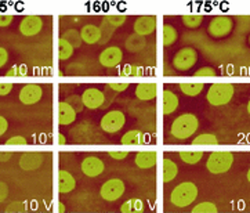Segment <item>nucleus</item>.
I'll return each instance as SVG.
<instances>
[{
	"label": "nucleus",
	"mask_w": 250,
	"mask_h": 213,
	"mask_svg": "<svg viewBox=\"0 0 250 213\" xmlns=\"http://www.w3.org/2000/svg\"><path fill=\"white\" fill-rule=\"evenodd\" d=\"M198 126L199 121L194 114H183L173 121L170 134L177 140H187L198 130Z\"/></svg>",
	"instance_id": "obj_1"
},
{
	"label": "nucleus",
	"mask_w": 250,
	"mask_h": 213,
	"mask_svg": "<svg viewBox=\"0 0 250 213\" xmlns=\"http://www.w3.org/2000/svg\"><path fill=\"white\" fill-rule=\"evenodd\" d=\"M198 198V187L192 181H184L174 187L170 194V202L177 208L191 206Z\"/></svg>",
	"instance_id": "obj_2"
},
{
	"label": "nucleus",
	"mask_w": 250,
	"mask_h": 213,
	"mask_svg": "<svg viewBox=\"0 0 250 213\" xmlns=\"http://www.w3.org/2000/svg\"><path fill=\"white\" fill-rule=\"evenodd\" d=\"M234 93L235 87L231 83H213L208 90L206 99L210 106H221L231 101Z\"/></svg>",
	"instance_id": "obj_3"
},
{
	"label": "nucleus",
	"mask_w": 250,
	"mask_h": 213,
	"mask_svg": "<svg viewBox=\"0 0 250 213\" xmlns=\"http://www.w3.org/2000/svg\"><path fill=\"white\" fill-rule=\"evenodd\" d=\"M232 164H234V155L231 152L221 151V152L210 154L206 162V168L213 174H223L231 169Z\"/></svg>",
	"instance_id": "obj_4"
},
{
	"label": "nucleus",
	"mask_w": 250,
	"mask_h": 213,
	"mask_svg": "<svg viewBox=\"0 0 250 213\" xmlns=\"http://www.w3.org/2000/svg\"><path fill=\"white\" fill-rule=\"evenodd\" d=\"M232 29H234V21H232L231 17L227 16L214 17L209 22V26H208V32L214 39L226 38L232 32Z\"/></svg>",
	"instance_id": "obj_5"
},
{
	"label": "nucleus",
	"mask_w": 250,
	"mask_h": 213,
	"mask_svg": "<svg viewBox=\"0 0 250 213\" xmlns=\"http://www.w3.org/2000/svg\"><path fill=\"white\" fill-rule=\"evenodd\" d=\"M196 61H198V51L194 47H183L174 54L171 63L177 71L186 72L196 64Z\"/></svg>",
	"instance_id": "obj_6"
},
{
	"label": "nucleus",
	"mask_w": 250,
	"mask_h": 213,
	"mask_svg": "<svg viewBox=\"0 0 250 213\" xmlns=\"http://www.w3.org/2000/svg\"><path fill=\"white\" fill-rule=\"evenodd\" d=\"M126 123V116L122 111H109L101 118L100 122V128L105 131V133H118Z\"/></svg>",
	"instance_id": "obj_7"
},
{
	"label": "nucleus",
	"mask_w": 250,
	"mask_h": 213,
	"mask_svg": "<svg viewBox=\"0 0 250 213\" xmlns=\"http://www.w3.org/2000/svg\"><path fill=\"white\" fill-rule=\"evenodd\" d=\"M125 194V183L121 179H111L105 181L100 190V195L108 202L118 201Z\"/></svg>",
	"instance_id": "obj_8"
},
{
	"label": "nucleus",
	"mask_w": 250,
	"mask_h": 213,
	"mask_svg": "<svg viewBox=\"0 0 250 213\" xmlns=\"http://www.w3.org/2000/svg\"><path fill=\"white\" fill-rule=\"evenodd\" d=\"M42 96H43V89L41 86L36 83H29V85H25L20 91V101L25 106H32L38 101H41Z\"/></svg>",
	"instance_id": "obj_9"
},
{
	"label": "nucleus",
	"mask_w": 250,
	"mask_h": 213,
	"mask_svg": "<svg viewBox=\"0 0 250 213\" xmlns=\"http://www.w3.org/2000/svg\"><path fill=\"white\" fill-rule=\"evenodd\" d=\"M82 100H83V106L89 109H98L104 106L105 94L101 90H98L96 87H89L83 91L82 94Z\"/></svg>",
	"instance_id": "obj_10"
},
{
	"label": "nucleus",
	"mask_w": 250,
	"mask_h": 213,
	"mask_svg": "<svg viewBox=\"0 0 250 213\" xmlns=\"http://www.w3.org/2000/svg\"><path fill=\"white\" fill-rule=\"evenodd\" d=\"M105 165L98 156H86L82 161V172L87 177H97L104 173Z\"/></svg>",
	"instance_id": "obj_11"
},
{
	"label": "nucleus",
	"mask_w": 250,
	"mask_h": 213,
	"mask_svg": "<svg viewBox=\"0 0 250 213\" xmlns=\"http://www.w3.org/2000/svg\"><path fill=\"white\" fill-rule=\"evenodd\" d=\"M43 28V21L39 16H26L20 22V32L24 36H35Z\"/></svg>",
	"instance_id": "obj_12"
},
{
	"label": "nucleus",
	"mask_w": 250,
	"mask_h": 213,
	"mask_svg": "<svg viewBox=\"0 0 250 213\" xmlns=\"http://www.w3.org/2000/svg\"><path fill=\"white\" fill-rule=\"evenodd\" d=\"M123 58V51L116 46H111L100 54V64L105 68H113L119 65Z\"/></svg>",
	"instance_id": "obj_13"
},
{
	"label": "nucleus",
	"mask_w": 250,
	"mask_h": 213,
	"mask_svg": "<svg viewBox=\"0 0 250 213\" xmlns=\"http://www.w3.org/2000/svg\"><path fill=\"white\" fill-rule=\"evenodd\" d=\"M133 28H134V33H137L140 36L151 35L156 28V18L153 16L138 17Z\"/></svg>",
	"instance_id": "obj_14"
},
{
	"label": "nucleus",
	"mask_w": 250,
	"mask_h": 213,
	"mask_svg": "<svg viewBox=\"0 0 250 213\" xmlns=\"http://www.w3.org/2000/svg\"><path fill=\"white\" fill-rule=\"evenodd\" d=\"M42 164H43V155L39 152H26L20 158V166L22 170L26 172L41 168Z\"/></svg>",
	"instance_id": "obj_15"
},
{
	"label": "nucleus",
	"mask_w": 250,
	"mask_h": 213,
	"mask_svg": "<svg viewBox=\"0 0 250 213\" xmlns=\"http://www.w3.org/2000/svg\"><path fill=\"white\" fill-rule=\"evenodd\" d=\"M76 114L78 112L68 103L60 101V104H58V123L61 126H68V125L75 122Z\"/></svg>",
	"instance_id": "obj_16"
},
{
	"label": "nucleus",
	"mask_w": 250,
	"mask_h": 213,
	"mask_svg": "<svg viewBox=\"0 0 250 213\" xmlns=\"http://www.w3.org/2000/svg\"><path fill=\"white\" fill-rule=\"evenodd\" d=\"M82 42L87 43V44H96L101 41V29L97 25L87 24L84 25L81 29Z\"/></svg>",
	"instance_id": "obj_17"
},
{
	"label": "nucleus",
	"mask_w": 250,
	"mask_h": 213,
	"mask_svg": "<svg viewBox=\"0 0 250 213\" xmlns=\"http://www.w3.org/2000/svg\"><path fill=\"white\" fill-rule=\"evenodd\" d=\"M76 187V180L72 174L66 170L58 172V191L60 194H68Z\"/></svg>",
	"instance_id": "obj_18"
},
{
	"label": "nucleus",
	"mask_w": 250,
	"mask_h": 213,
	"mask_svg": "<svg viewBox=\"0 0 250 213\" xmlns=\"http://www.w3.org/2000/svg\"><path fill=\"white\" fill-rule=\"evenodd\" d=\"M149 141V136L144 134L141 130H130L122 137L123 146H140L146 144Z\"/></svg>",
	"instance_id": "obj_19"
},
{
	"label": "nucleus",
	"mask_w": 250,
	"mask_h": 213,
	"mask_svg": "<svg viewBox=\"0 0 250 213\" xmlns=\"http://www.w3.org/2000/svg\"><path fill=\"white\" fill-rule=\"evenodd\" d=\"M158 86L156 83H140L136 87V96L141 101H148L156 97Z\"/></svg>",
	"instance_id": "obj_20"
},
{
	"label": "nucleus",
	"mask_w": 250,
	"mask_h": 213,
	"mask_svg": "<svg viewBox=\"0 0 250 213\" xmlns=\"http://www.w3.org/2000/svg\"><path fill=\"white\" fill-rule=\"evenodd\" d=\"M156 152L153 151H143V152H138L134 159V164L137 165L140 169H151L156 165Z\"/></svg>",
	"instance_id": "obj_21"
},
{
	"label": "nucleus",
	"mask_w": 250,
	"mask_h": 213,
	"mask_svg": "<svg viewBox=\"0 0 250 213\" xmlns=\"http://www.w3.org/2000/svg\"><path fill=\"white\" fill-rule=\"evenodd\" d=\"M178 108V97L170 90L163 91V114H173Z\"/></svg>",
	"instance_id": "obj_22"
},
{
	"label": "nucleus",
	"mask_w": 250,
	"mask_h": 213,
	"mask_svg": "<svg viewBox=\"0 0 250 213\" xmlns=\"http://www.w3.org/2000/svg\"><path fill=\"white\" fill-rule=\"evenodd\" d=\"M178 173V168L176 162L173 159L165 158L163 159V181L165 183H170L176 179Z\"/></svg>",
	"instance_id": "obj_23"
},
{
	"label": "nucleus",
	"mask_w": 250,
	"mask_h": 213,
	"mask_svg": "<svg viewBox=\"0 0 250 213\" xmlns=\"http://www.w3.org/2000/svg\"><path fill=\"white\" fill-rule=\"evenodd\" d=\"M125 44H126V49L129 50L130 53H137V51L146 47V39H144V36L133 33L127 38V41L125 42Z\"/></svg>",
	"instance_id": "obj_24"
},
{
	"label": "nucleus",
	"mask_w": 250,
	"mask_h": 213,
	"mask_svg": "<svg viewBox=\"0 0 250 213\" xmlns=\"http://www.w3.org/2000/svg\"><path fill=\"white\" fill-rule=\"evenodd\" d=\"M143 211H144V202L141 199H137V198L129 199L121 206L122 213H140Z\"/></svg>",
	"instance_id": "obj_25"
},
{
	"label": "nucleus",
	"mask_w": 250,
	"mask_h": 213,
	"mask_svg": "<svg viewBox=\"0 0 250 213\" xmlns=\"http://www.w3.org/2000/svg\"><path fill=\"white\" fill-rule=\"evenodd\" d=\"M177 38H178L177 29H176L173 25L166 24L165 26H163V44H165L166 47L173 46V44L177 42Z\"/></svg>",
	"instance_id": "obj_26"
},
{
	"label": "nucleus",
	"mask_w": 250,
	"mask_h": 213,
	"mask_svg": "<svg viewBox=\"0 0 250 213\" xmlns=\"http://www.w3.org/2000/svg\"><path fill=\"white\" fill-rule=\"evenodd\" d=\"M180 90L188 97H195L203 90V83H181Z\"/></svg>",
	"instance_id": "obj_27"
},
{
	"label": "nucleus",
	"mask_w": 250,
	"mask_h": 213,
	"mask_svg": "<svg viewBox=\"0 0 250 213\" xmlns=\"http://www.w3.org/2000/svg\"><path fill=\"white\" fill-rule=\"evenodd\" d=\"M73 54V46L71 43H68L64 39H60L58 41V57L61 61H65L68 58L72 57Z\"/></svg>",
	"instance_id": "obj_28"
},
{
	"label": "nucleus",
	"mask_w": 250,
	"mask_h": 213,
	"mask_svg": "<svg viewBox=\"0 0 250 213\" xmlns=\"http://www.w3.org/2000/svg\"><path fill=\"white\" fill-rule=\"evenodd\" d=\"M217 137L214 134H210V133L199 134L198 137L192 140V146H217Z\"/></svg>",
	"instance_id": "obj_29"
},
{
	"label": "nucleus",
	"mask_w": 250,
	"mask_h": 213,
	"mask_svg": "<svg viewBox=\"0 0 250 213\" xmlns=\"http://www.w3.org/2000/svg\"><path fill=\"white\" fill-rule=\"evenodd\" d=\"M178 156L187 165H196L202 159L203 154L202 152H192V151H181Z\"/></svg>",
	"instance_id": "obj_30"
},
{
	"label": "nucleus",
	"mask_w": 250,
	"mask_h": 213,
	"mask_svg": "<svg viewBox=\"0 0 250 213\" xmlns=\"http://www.w3.org/2000/svg\"><path fill=\"white\" fill-rule=\"evenodd\" d=\"M61 39H64L68 43H71L75 47H79L82 44V38H81V32H78L76 29H68L66 32H64V35L61 36Z\"/></svg>",
	"instance_id": "obj_31"
},
{
	"label": "nucleus",
	"mask_w": 250,
	"mask_h": 213,
	"mask_svg": "<svg viewBox=\"0 0 250 213\" xmlns=\"http://www.w3.org/2000/svg\"><path fill=\"white\" fill-rule=\"evenodd\" d=\"M181 20H183V24L186 25L187 28H189V29H196V28L202 24L203 17L199 16V14H189V16H183L181 17Z\"/></svg>",
	"instance_id": "obj_32"
},
{
	"label": "nucleus",
	"mask_w": 250,
	"mask_h": 213,
	"mask_svg": "<svg viewBox=\"0 0 250 213\" xmlns=\"http://www.w3.org/2000/svg\"><path fill=\"white\" fill-rule=\"evenodd\" d=\"M217 205L213 202H201L192 208L194 213H217Z\"/></svg>",
	"instance_id": "obj_33"
},
{
	"label": "nucleus",
	"mask_w": 250,
	"mask_h": 213,
	"mask_svg": "<svg viewBox=\"0 0 250 213\" xmlns=\"http://www.w3.org/2000/svg\"><path fill=\"white\" fill-rule=\"evenodd\" d=\"M100 29H101V41H100V43H106V42H109L112 33L115 32V28H113L112 25L108 24L106 20H104Z\"/></svg>",
	"instance_id": "obj_34"
},
{
	"label": "nucleus",
	"mask_w": 250,
	"mask_h": 213,
	"mask_svg": "<svg viewBox=\"0 0 250 213\" xmlns=\"http://www.w3.org/2000/svg\"><path fill=\"white\" fill-rule=\"evenodd\" d=\"M65 103H68V104L72 106L76 112H81L82 109L84 108V106H83V100H82V96H78V94L68 96V97H66V100H65Z\"/></svg>",
	"instance_id": "obj_35"
},
{
	"label": "nucleus",
	"mask_w": 250,
	"mask_h": 213,
	"mask_svg": "<svg viewBox=\"0 0 250 213\" xmlns=\"http://www.w3.org/2000/svg\"><path fill=\"white\" fill-rule=\"evenodd\" d=\"M106 22L109 25H112L113 28L116 29V28H119V26H122V25L126 22V20H127V17L126 16H108L106 18Z\"/></svg>",
	"instance_id": "obj_36"
},
{
	"label": "nucleus",
	"mask_w": 250,
	"mask_h": 213,
	"mask_svg": "<svg viewBox=\"0 0 250 213\" xmlns=\"http://www.w3.org/2000/svg\"><path fill=\"white\" fill-rule=\"evenodd\" d=\"M122 75H125V76H140V75H143V68L137 65H126L122 69Z\"/></svg>",
	"instance_id": "obj_37"
},
{
	"label": "nucleus",
	"mask_w": 250,
	"mask_h": 213,
	"mask_svg": "<svg viewBox=\"0 0 250 213\" xmlns=\"http://www.w3.org/2000/svg\"><path fill=\"white\" fill-rule=\"evenodd\" d=\"M28 74V68L26 65H14L7 71L6 76H25Z\"/></svg>",
	"instance_id": "obj_38"
},
{
	"label": "nucleus",
	"mask_w": 250,
	"mask_h": 213,
	"mask_svg": "<svg viewBox=\"0 0 250 213\" xmlns=\"http://www.w3.org/2000/svg\"><path fill=\"white\" fill-rule=\"evenodd\" d=\"M194 75L195 76H198V78H209V76H214V75H216V71H214L211 66H202V68H199Z\"/></svg>",
	"instance_id": "obj_39"
},
{
	"label": "nucleus",
	"mask_w": 250,
	"mask_h": 213,
	"mask_svg": "<svg viewBox=\"0 0 250 213\" xmlns=\"http://www.w3.org/2000/svg\"><path fill=\"white\" fill-rule=\"evenodd\" d=\"M26 144H28V141L22 136H14L6 141V146H26Z\"/></svg>",
	"instance_id": "obj_40"
},
{
	"label": "nucleus",
	"mask_w": 250,
	"mask_h": 213,
	"mask_svg": "<svg viewBox=\"0 0 250 213\" xmlns=\"http://www.w3.org/2000/svg\"><path fill=\"white\" fill-rule=\"evenodd\" d=\"M106 87L115 91V93H121V91L129 89V83H109V85H106Z\"/></svg>",
	"instance_id": "obj_41"
},
{
	"label": "nucleus",
	"mask_w": 250,
	"mask_h": 213,
	"mask_svg": "<svg viewBox=\"0 0 250 213\" xmlns=\"http://www.w3.org/2000/svg\"><path fill=\"white\" fill-rule=\"evenodd\" d=\"M8 213H14V212H24L25 211V206L22 202H13V204H10L7 206V209H6Z\"/></svg>",
	"instance_id": "obj_42"
},
{
	"label": "nucleus",
	"mask_w": 250,
	"mask_h": 213,
	"mask_svg": "<svg viewBox=\"0 0 250 213\" xmlns=\"http://www.w3.org/2000/svg\"><path fill=\"white\" fill-rule=\"evenodd\" d=\"M13 16H8V14H0V28H6L8 25L13 22Z\"/></svg>",
	"instance_id": "obj_43"
},
{
	"label": "nucleus",
	"mask_w": 250,
	"mask_h": 213,
	"mask_svg": "<svg viewBox=\"0 0 250 213\" xmlns=\"http://www.w3.org/2000/svg\"><path fill=\"white\" fill-rule=\"evenodd\" d=\"M129 155V152L126 151H115V152H109V156L116 159V161H122V159H126Z\"/></svg>",
	"instance_id": "obj_44"
},
{
	"label": "nucleus",
	"mask_w": 250,
	"mask_h": 213,
	"mask_svg": "<svg viewBox=\"0 0 250 213\" xmlns=\"http://www.w3.org/2000/svg\"><path fill=\"white\" fill-rule=\"evenodd\" d=\"M8 197V187L6 183L0 181V202H3Z\"/></svg>",
	"instance_id": "obj_45"
},
{
	"label": "nucleus",
	"mask_w": 250,
	"mask_h": 213,
	"mask_svg": "<svg viewBox=\"0 0 250 213\" xmlns=\"http://www.w3.org/2000/svg\"><path fill=\"white\" fill-rule=\"evenodd\" d=\"M13 90V83H0V96H7Z\"/></svg>",
	"instance_id": "obj_46"
},
{
	"label": "nucleus",
	"mask_w": 250,
	"mask_h": 213,
	"mask_svg": "<svg viewBox=\"0 0 250 213\" xmlns=\"http://www.w3.org/2000/svg\"><path fill=\"white\" fill-rule=\"evenodd\" d=\"M8 60V51L4 47H0V68L4 66Z\"/></svg>",
	"instance_id": "obj_47"
},
{
	"label": "nucleus",
	"mask_w": 250,
	"mask_h": 213,
	"mask_svg": "<svg viewBox=\"0 0 250 213\" xmlns=\"http://www.w3.org/2000/svg\"><path fill=\"white\" fill-rule=\"evenodd\" d=\"M8 129V122L4 116H0V136H3Z\"/></svg>",
	"instance_id": "obj_48"
},
{
	"label": "nucleus",
	"mask_w": 250,
	"mask_h": 213,
	"mask_svg": "<svg viewBox=\"0 0 250 213\" xmlns=\"http://www.w3.org/2000/svg\"><path fill=\"white\" fill-rule=\"evenodd\" d=\"M10 158H11V154H8V152H0V162H7Z\"/></svg>",
	"instance_id": "obj_49"
},
{
	"label": "nucleus",
	"mask_w": 250,
	"mask_h": 213,
	"mask_svg": "<svg viewBox=\"0 0 250 213\" xmlns=\"http://www.w3.org/2000/svg\"><path fill=\"white\" fill-rule=\"evenodd\" d=\"M57 140H58V144H60V146H65V144H66V140H65L64 134H58Z\"/></svg>",
	"instance_id": "obj_50"
},
{
	"label": "nucleus",
	"mask_w": 250,
	"mask_h": 213,
	"mask_svg": "<svg viewBox=\"0 0 250 213\" xmlns=\"http://www.w3.org/2000/svg\"><path fill=\"white\" fill-rule=\"evenodd\" d=\"M58 211H60V212H61V213H64V212H65L64 204H61V202H60V204H58Z\"/></svg>",
	"instance_id": "obj_51"
},
{
	"label": "nucleus",
	"mask_w": 250,
	"mask_h": 213,
	"mask_svg": "<svg viewBox=\"0 0 250 213\" xmlns=\"http://www.w3.org/2000/svg\"><path fill=\"white\" fill-rule=\"evenodd\" d=\"M248 180H249V183H250V169L248 170Z\"/></svg>",
	"instance_id": "obj_52"
},
{
	"label": "nucleus",
	"mask_w": 250,
	"mask_h": 213,
	"mask_svg": "<svg viewBox=\"0 0 250 213\" xmlns=\"http://www.w3.org/2000/svg\"><path fill=\"white\" fill-rule=\"evenodd\" d=\"M248 112L250 114V101H249V104H248Z\"/></svg>",
	"instance_id": "obj_53"
},
{
	"label": "nucleus",
	"mask_w": 250,
	"mask_h": 213,
	"mask_svg": "<svg viewBox=\"0 0 250 213\" xmlns=\"http://www.w3.org/2000/svg\"><path fill=\"white\" fill-rule=\"evenodd\" d=\"M249 43H250V38H249Z\"/></svg>",
	"instance_id": "obj_54"
}]
</instances>
